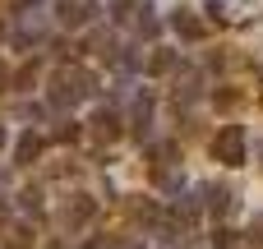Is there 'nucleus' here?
I'll return each mask as SVG.
<instances>
[{
	"mask_svg": "<svg viewBox=\"0 0 263 249\" xmlns=\"http://www.w3.org/2000/svg\"><path fill=\"white\" fill-rule=\"evenodd\" d=\"M79 134H83V129H79V120H60V125L51 129V139H55V143H79Z\"/></svg>",
	"mask_w": 263,
	"mask_h": 249,
	"instance_id": "18",
	"label": "nucleus"
},
{
	"mask_svg": "<svg viewBox=\"0 0 263 249\" xmlns=\"http://www.w3.org/2000/svg\"><path fill=\"white\" fill-rule=\"evenodd\" d=\"M42 148H46L42 134H18V143H14V162H18V166H32V162L42 157Z\"/></svg>",
	"mask_w": 263,
	"mask_h": 249,
	"instance_id": "9",
	"label": "nucleus"
},
{
	"mask_svg": "<svg viewBox=\"0 0 263 249\" xmlns=\"http://www.w3.org/2000/svg\"><path fill=\"white\" fill-rule=\"evenodd\" d=\"M88 51H97V55L111 65V55H116V37H111L106 28H92V32H88Z\"/></svg>",
	"mask_w": 263,
	"mask_h": 249,
	"instance_id": "14",
	"label": "nucleus"
},
{
	"mask_svg": "<svg viewBox=\"0 0 263 249\" xmlns=\"http://www.w3.org/2000/svg\"><path fill=\"white\" fill-rule=\"evenodd\" d=\"M231 199H236V194H231L227 185H199V203H203V213L217 217V222L231 217Z\"/></svg>",
	"mask_w": 263,
	"mask_h": 249,
	"instance_id": "6",
	"label": "nucleus"
},
{
	"mask_svg": "<svg viewBox=\"0 0 263 249\" xmlns=\"http://www.w3.org/2000/svg\"><path fill=\"white\" fill-rule=\"evenodd\" d=\"M37 240H32V226H14L9 231V240H5V249H32Z\"/></svg>",
	"mask_w": 263,
	"mask_h": 249,
	"instance_id": "19",
	"label": "nucleus"
},
{
	"mask_svg": "<svg viewBox=\"0 0 263 249\" xmlns=\"http://www.w3.org/2000/svg\"><path fill=\"white\" fill-rule=\"evenodd\" d=\"M199 97H203V74H199V69H185V79L176 83V106H185V111H190Z\"/></svg>",
	"mask_w": 263,
	"mask_h": 249,
	"instance_id": "8",
	"label": "nucleus"
},
{
	"mask_svg": "<svg viewBox=\"0 0 263 249\" xmlns=\"http://www.w3.org/2000/svg\"><path fill=\"white\" fill-rule=\"evenodd\" d=\"M97 97V79H92V69L88 65H60L55 74H51V83H46V102L55 106V111H74V106H83V102H92Z\"/></svg>",
	"mask_w": 263,
	"mask_h": 249,
	"instance_id": "1",
	"label": "nucleus"
},
{
	"mask_svg": "<svg viewBox=\"0 0 263 249\" xmlns=\"http://www.w3.org/2000/svg\"><path fill=\"white\" fill-rule=\"evenodd\" d=\"M259 152H263V143H259Z\"/></svg>",
	"mask_w": 263,
	"mask_h": 249,
	"instance_id": "29",
	"label": "nucleus"
},
{
	"mask_svg": "<svg viewBox=\"0 0 263 249\" xmlns=\"http://www.w3.org/2000/svg\"><path fill=\"white\" fill-rule=\"evenodd\" d=\"M0 88H9V69L5 65H0Z\"/></svg>",
	"mask_w": 263,
	"mask_h": 249,
	"instance_id": "26",
	"label": "nucleus"
},
{
	"mask_svg": "<svg viewBox=\"0 0 263 249\" xmlns=\"http://www.w3.org/2000/svg\"><path fill=\"white\" fill-rule=\"evenodd\" d=\"M18 203H23V213H32V217L42 213V194H37V189H23V194H18Z\"/></svg>",
	"mask_w": 263,
	"mask_h": 249,
	"instance_id": "21",
	"label": "nucleus"
},
{
	"mask_svg": "<svg viewBox=\"0 0 263 249\" xmlns=\"http://www.w3.org/2000/svg\"><path fill=\"white\" fill-rule=\"evenodd\" d=\"M102 9L92 5V0H55V23L60 28H83V23H92Z\"/></svg>",
	"mask_w": 263,
	"mask_h": 249,
	"instance_id": "4",
	"label": "nucleus"
},
{
	"mask_svg": "<svg viewBox=\"0 0 263 249\" xmlns=\"http://www.w3.org/2000/svg\"><path fill=\"white\" fill-rule=\"evenodd\" d=\"M148 157H153V176H157V171H176V162H180V148L166 139V143H153V148H148Z\"/></svg>",
	"mask_w": 263,
	"mask_h": 249,
	"instance_id": "11",
	"label": "nucleus"
},
{
	"mask_svg": "<svg viewBox=\"0 0 263 249\" xmlns=\"http://www.w3.org/2000/svg\"><path fill=\"white\" fill-rule=\"evenodd\" d=\"M5 217H9V208H5V203H0V222H5Z\"/></svg>",
	"mask_w": 263,
	"mask_h": 249,
	"instance_id": "27",
	"label": "nucleus"
},
{
	"mask_svg": "<svg viewBox=\"0 0 263 249\" xmlns=\"http://www.w3.org/2000/svg\"><path fill=\"white\" fill-rule=\"evenodd\" d=\"M171 28L185 37V42H203V14H194V9H171Z\"/></svg>",
	"mask_w": 263,
	"mask_h": 249,
	"instance_id": "7",
	"label": "nucleus"
},
{
	"mask_svg": "<svg viewBox=\"0 0 263 249\" xmlns=\"http://www.w3.org/2000/svg\"><path fill=\"white\" fill-rule=\"evenodd\" d=\"M83 249H111V240H102V236H97V240H83Z\"/></svg>",
	"mask_w": 263,
	"mask_h": 249,
	"instance_id": "25",
	"label": "nucleus"
},
{
	"mask_svg": "<svg viewBox=\"0 0 263 249\" xmlns=\"http://www.w3.org/2000/svg\"><path fill=\"white\" fill-rule=\"evenodd\" d=\"M32 79H37V65H23V69H18V74H14L9 83H14L18 92H28V83H32Z\"/></svg>",
	"mask_w": 263,
	"mask_h": 249,
	"instance_id": "20",
	"label": "nucleus"
},
{
	"mask_svg": "<svg viewBox=\"0 0 263 249\" xmlns=\"http://www.w3.org/2000/svg\"><path fill=\"white\" fill-rule=\"evenodd\" d=\"M148 129H153V92H134V102H129V134L143 143Z\"/></svg>",
	"mask_w": 263,
	"mask_h": 249,
	"instance_id": "5",
	"label": "nucleus"
},
{
	"mask_svg": "<svg viewBox=\"0 0 263 249\" xmlns=\"http://www.w3.org/2000/svg\"><path fill=\"white\" fill-rule=\"evenodd\" d=\"M213 245H217V249H236V236L222 226V231H213Z\"/></svg>",
	"mask_w": 263,
	"mask_h": 249,
	"instance_id": "23",
	"label": "nucleus"
},
{
	"mask_svg": "<svg viewBox=\"0 0 263 249\" xmlns=\"http://www.w3.org/2000/svg\"><path fill=\"white\" fill-rule=\"evenodd\" d=\"M250 240H254V245H263V213L250 222Z\"/></svg>",
	"mask_w": 263,
	"mask_h": 249,
	"instance_id": "24",
	"label": "nucleus"
},
{
	"mask_svg": "<svg viewBox=\"0 0 263 249\" xmlns=\"http://www.w3.org/2000/svg\"><path fill=\"white\" fill-rule=\"evenodd\" d=\"M157 28H162L157 9H153V5H143V9H139V18H134V32H139V37H153Z\"/></svg>",
	"mask_w": 263,
	"mask_h": 249,
	"instance_id": "16",
	"label": "nucleus"
},
{
	"mask_svg": "<svg viewBox=\"0 0 263 249\" xmlns=\"http://www.w3.org/2000/svg\"><path fill=\"white\" fill-rule=\"evenodd\" d=\"M208 152H213V162H222V166H240V162H245V129H240V125H222V129L213 134Z\"/></svg>",
	"mask_w": 263,
	"mask_h": 249,
	"instance_id": "3",
	"label": "nucleus"
},
{
	"mask_svg": "<svg viewBox=\"0 0 263 249\" xmlns=\"http://www.w3.org/2000/svg\"><path fill=\"white\" fill-rule=\"evenodd\" d=\"M125 213H129L139 226H157V222H162V208H157L153 199H129V203H125Z\"/></svg>",
	"mask_w": 263,
	"mask_h": 249,
	"instance_id": "12",
	"label": "nucleus"
},
{
	"mask_svg": "<svg viewBox=\"0 0 263 249\" xmlns=\"http://www.w3.org/2000/svg\"><path fill=\"white\" fill-rule=\"evenodd\" d=\"M143 69H148V74H171V69H176V55H171V51H157V55H148Z\"/></svg>",
	"mask_w": 263,
	"mask_h": 249,
	"instance_id": "17",
	"label": "nucleus"
},
{
	"mask_svg": "<svg viewBox=\"0 0 263 249\" xmlns=\"http://www.w3.org/2000/svg\"><path fill=\"white\" fill-rule=\"evenodd\" d=\"M51 55H55L60 65H69V55H74V46H69V42H51Z\"/></svg>",
	"mask_w": 263,
	"mask_h": 249,
	"instance_id": "22",
	"label": "nucleus"
},
{
	"mask_svg": "<svg viewBox=\"0 0 263 249\" xmlns=\"http://www.w3.org/2000/svg\"><path fill=\"white\" fill-rule=\"evenodd\" d=\"M42 37H46V14L37 9V0H23V14H18L14 32H9V46L14 51H32Z\"/></svg>",
	"mask_w": 263,
	"mask_h": 249,
	"instance_id": "2",
	"label": "nucleus"
},
{
	"mask_svg": "<svg viewBox=\"0 0 263 249\" xmlns=\"http://www.w3.org/2000/svg\"><path fill=\"white\" fill-rule=\"evenodd\" d=\"M92 134H97L102 143H111V139H120V116H116L111 106H102V111L92 116Z\"/></svg>",
	"mask_w": 263,
	"mask_h": 249,
	"instance_id": "10",
	"label": "nucleus"
},
{
	"mask_svg": "<svg viewBox=\"0 0 263 249\" xmlns=\"http://www.w3.org/2000/svg\"><path fill=\"white\" fill-rule=\"evenodd\" d=\"M92 213H97V203H92L88 194H74V203H69V213H65V222H69V226H83V222H88Z\"/></svg>",
	"mask_w": 263,
	"mask_h": 249,
	"instance_id": "15",
	"label": "nucleus"
},
{
	"mask_svg": "<svg viewBox=\"0 0 263 249\" xmlns=\"http://www.w3.org/2000/svg\"><path fill=\"white\" fill-rule=\"evenodd\" d=\"M0 148H5V129H0Z\"/></svg>",
	"mask_w": 263,
	"mask_h": 249,
	"instance_id": "28",
	"label": "nucleus"
},
{
	"mask_svg": "<svg viewBox=\"0 0 263 249\" xmlns=\"http://www.w3.org/2000/svg\"><path fill=\"white\" fill-rule=\"evenodd\" d=\"M139 9H143V0H116V5H111V23H116V28H134Z\"/></svg>",
	"mask_w": 263,
	"mask_h": 249,
	"instance_id": "13",
	"label": "nucleus"
}]
</instances>
